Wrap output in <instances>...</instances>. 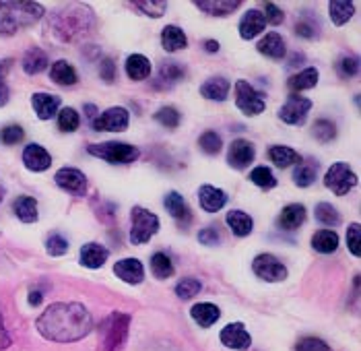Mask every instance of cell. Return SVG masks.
I'll return each instance as SVG.
<instances>
[{
  "label": "cell",
  "mask_w": 361,
  "mask_h": 351,
  "mask_svg": "<svg viewBox=\"0 0 361 351\" xmlns=\"http://www.w3.org/2000/svg\"><path fill=\"white\" fill-rule=\"evenodd\" d=\"M40 335L54 343H72L87 337L93 329L91 312L76 302H56L35 320Z\"/></svg>",
  "instance_id": "6da1fadb"
},
{
  "label": "cell",
  "mask_w": 361,
  "mask_h": 351,
  "mask_svg": "<svg viewBox=\"0 0 361 351\" xmlns=\"http://www.w3.org/2000/svg\"><path fill=\"white\" fill-rule=\"evenodd\" d=\"M50 29L56 40H60L65 44H72V42H78V40L87 38L89 33H93L95 15L87 4L72 2L52 15Z\"/></svg>",
  "instance_id": "7a4b0ae2"
},
{
  "label": "cell",
  "mask_w": 361,
  "mask_h": 351,
  "mask_svg": "<svg viewBox=\"0 0 361 351\" xmlns=\"http://www.w3.org/2000/svg\"><path fill=\"white\" fill-rule=\"evenodd\" d=\"M44 17L40 2H0V35H15L19 29L35 25Z\"/></svg>",
  "instance_id": "3957f363"
},
{
  "label": "cell",
  "mask_w": 361,
  "mask_h": 351,
  "mask_svg": "<svg viewBox=\"0 0 361 351\" xmlns=\"http://www.w3.org/2000/svg\"><path fill=\"white\" fill-rule=\"evenodd\" d=\"M131 327V316L122 312H112L99 327L103 351H120L126 343Z\"/></svg>",
  "instance_id": "277c9868"
},
{
  "label": "cell",
  "mask_w": 361,
  "mask_h": 351,
  "mask_svg": "<svg viewBox=\"0 0 361 351\" xmlns=\"http://www.w3.org/2000/svg\"><path fill=\"white\" fill-rule=\"evenodd\" d=\"M87 151L93 157H99L108 163H133L139 159L141 151L128 142H118V140H110V142H99V145H89Z\"/></svg>",
  "instance_id": "5b68a950"
},
{
  "label": "cell",
  "mask_w": 361,
  "mask_h": 351,
  "mask_svg": "<svg viewBox=\"0 0 361 351\" xmlns=\"http://www.w3.org/2000/svg\"><path fill=\"white\" fill-rule=\"evenodd\" d=\"M159 231V217L144 207H133L131 211V242L135 246L146 244Z\"/></svg>",
  "instance_id": "8992f818"
},
{
  "label": "cell",
  "mask_w": 361,
  "mask_h": 351,
  "mask_svg": "<svg viewBox=\"0 0 361 351\" xmlns=\"http://www.w3.org/2000/svg\"><path fill=\"white\" fill-rule=\"evenodd\" d=\"M324 184L328 190H333L337 197H345L355 184H358V176L355 172L349 168V163L345 161H337L328 168L326 176H324Z\"/></svg>",
  "instance_id": "52a82bcc"
},
{
  "label": "cell",
  "mask_w": 361,
  "mask_h": 351,
  "mask_svg": "<svg viewBox=\"0 0 361 351\" xmlns=\"http://www.w3.org/2000/svg\"><path fill=\"white\" fill-rule=\"evenodd\" d=\"M235 106L246 114V116H258L265 112L267 101L260 91H256L248 81H237L235 83Z\"/></svg>",
  "instance_id": "ba28073f"
},
{
  "label": "cell",
  "mask_w": 361,
  "mask_h": 351,
  "mask_svg": "<svg viewBox=\"0 0 361 351\" xmlns=\"http://www.w3.org/2000/svg\"><path fill=\"white\" fill-rule=\"evenodd\" d=\"M128 122H131V114L126 108H110L103 114H97L91 126L97 133H122L128 129Z\"/></svg>",
  "instance_id": "9c48e42d"
},
{
  "label": "cell",
  "mask_w": 361,
  "mask_h": 351,
  "mask_svg": "<svg viewBox=\"0 0 361 351\" xmlns=\"http://www.w3.org/2000/svg\"><path fill=\"white\" fill-rule=\"evenodd\" d=\"M252 271L256 277L269 281V283H279L287 279V267L273 254H258L252 263Z\"/></svg>",
  "instance_id": "30bf717a"
},
{
  "label": "cell",
  "mask_w": 361,
  "mask_h": 351,
  "mask_svg": "<svg viewBox=\"0 0 361 351\" xmlns=\"http://www.w3.org/2000/svg\"><path fill=\"white\" fill-rule=\"evenodd\" d=\"M312 110V101L308 97H301V95H295L291 93L287 97V101L283 104V108L279 110V118L291 124V126H301L308 118V112Z\"/></svg>",
  "instance_id": "8fae6325"
},
{
  "label": "cell",
  "mask_w": 361,
  "mask_h": 351,
  "mask_svg": "<svg viewBox=\"0 0 361 351\" xmlns=\"http://www.w3.org/2000/svg\"><path fill=\"white\" fill-rule=\"evenodd\" d=\"M56 184L65 190V193H71L74 197H83L85 190H87V178L81 170L76 168H60L54 176Z\"/></svg>",
  "instance_id": "7c38bea8"
},
{
  "label": "cell",
  "mask_w": 361,
  "mask_h": 351,
  "mask_svg": "<svg viewBox=\"0 0 361 351\" xmlns=\"http://www.w3.org/2000/svg\"><path fill=\"white\" fill-rule=\"evenodd\" d=\"M256 157V149L250 140L246 139H235L229 145V151H227V163L233 168V170H246Z\"/></svg>",
  "instance_id": "4fadbf2b"
},
{
  "label": "cell",
  "mask_w": 361,
  "mask_h": 351,
  "mask_svg": "<svg viewBox=\"0 0 361 351\" xmlns=\"http://www.w3.org/2000/svg\"><path fill=\"white\" fill-rule=\"evenodd\" d=\"M219 339H221V343H223L225 348L235 351H246L250 350V345H252V337H250V333L246 331V327H244L242 323H231V325H227V327L221 331Z\"/></svg>",
  "instance_id": "5bb4252c"
},
{
  "label": "cell",
  "mask_w": 361,
  "mask_h": 351,
  "mask_svg": "<svg viewBox=\"0 0 361 351\" xmlns=\"http://www.w3.org/2000/svg\"><path fill=\"white\" fill-rule=\"evenodd\" d=\"M165 209L167 213L174 217V221L184 229V227H188L190 223H192V211L188 207V203L184 201V197L180 195V193H176V190H171V193H167L165 195Z\"/></svg>",
  "instance_id": "9a60e30c"
},
{
  "label": "cell",
  "mask_w": 361,
  "mask_h": 351,
  "mask_svg": "<svg viewBox=\"0 0 361 351\" xmlns=\"http://www.w3.org/2000/svg\"><path fill=\"white\" fill-rule=\"evenodd\" d=\"M23 163L31 172H46L52 165V155L42 145L31 142L23 149Z\"/></svg>",
  "instance_id": "2e32d148"
},
{
  "label": "cell",
  "mask_w": 361,
  "mask_h": 351,
  "mask_svg": "<svg viewBox=\"0 0 361 351\" xmlns=\"http://www.w3.org/2000/svg\"><path fill=\"white\" fill-rule=\"evenodd\" d=\"M108 259H110V250H108L106 246L97 244V242L85 244V246L81 248V252H78V261H81V265L87 267V269H99V267L106 265Z\"/></svg>",
  "instance_id": "e0dca14e"
},
{
  "label": "cell",
  "mask_w": 361,
  "mask_h": 351,
  "mask_svg": "<svg viewBox=\"0 0 361 351\" xmlns=\"http://www.w3.org/2000/svg\"><path fill=\"white\" fill-rule=\"evenodd\" d=\"M114 273L118 275V279H122L128 285H139L144 279V269L141 261L137 259H122L114 265Z\"/></svg>",
  "instance_id": "ac0fdd59"
},
{
  "label": "cell",
  "mask_w": 361,
  "mask_h": 351,
  "mask_svg": "<svg viewBox=\"0 0 361 351\" xmlns=\"http://www.w3.org/2000/svg\"><path fill=\"white\" fill-rule=\"evenodd\" d=\"M265 27H267V21H265L262 13L252 8L240 21V38L242 40H254L256 35H260L265 31Z\"/></svg>",
  "instance_id": "d6986e66"
},
{
  "label": "cell",
  "mask_w": 361,
  "mask_h": 351,
  "mask_svg": "<svg viewBox=\"0 0 361 351\" xmlns=\"http://www.w3.org/2000/svg\"><path fill=\"white\" fill-rule=\"evenodd\" d=\"M258 52L271 60H281L285 54H287V48H285V40L277 33V31H271L267 33L260 42H258Z\"/></svg>",
  "instance_id": "ffe728a7"
},
{
  "label": "cell",
  "mask_w": 361,
  "mask_h": 351,
  "mask_svg": "<svg viewBox=\"0 0 361 351\" xmlns=\"http://www.w3.org/2000/svg\"><path fill=\"white\" fill-rule=\"evenodd\" d=\"M199 201H201V207L207 211V213H217V211H221L225 207L227 195L221 188H215L211 184H205V186L199 188Z\"/></svg>",
  "instance_id": "44dd1931"
},
{
  "label": "cell",
  "mask_w": 361,
  "mask_h": 351,
  "mask_svg": "<svg viewBox=\"0 0 361 351\" xmlns=\"http://www.w3.org/2000/svg\"><path fill=\"white\" fill-rule=\"evenodd\" d=\"M303 221H305V207L299 205V203H293V205H287L279 213L277 227L283 229V231H295L299 225H303Z\"/></svg>",
  "instance_id": "7402d4cb"
},
{
  "label": "cell",
  "mask_w": 361,
  "mask_h": 351,
  "mask_svg": "<svg viewBox=\"0 0 361 351\" xmlns=\"http://www.w3.org/2000/svg\"><path fill=\"white\" fill-rule=\"evenodd\" d=\"M31 106L40 120H50L60 108V97L52 93H35L31 97Z\"/></svg>",
  "instance_id": "603a6c76"
},
{
  "label": "cell",
  "mask_w": 361,
  "mask_h": 351,
  "mask_svg": "<svg viewBox=\"0 0 361 351\" xmlns=\"http://www.w3.org/2000/svg\"><path fill=\"white\" fill-rule=\"evenodd\" d=\"M231 83L225 76H211L201 85V95L211 101H225L229 95Z\"/></svg>",
  "instance_id": "cb8c5ba5"
},
{
  "label": "cell",
  "mask_w": 361,
  "mask_h": 351,
  "mask_svg": "<svg viewBox=\"0 0 361 351\" xmlns=\"http://www.w3.org/2000/svg\"><path fill=\"white\" fill-rule=\"evenodd\" d=\"M190 316H192V320H194L201 329H209V327H213L217 320H219L221 310L217 308L215 304H211V302H201V304L192 306Z\"/></svg>",
  "instance_id": "d4e9b609"
},
{
  "label": "cell",
  "mask_w": 361,
  "mask_h": 351,
  "mask_svg": "<svg viewBox=\"0 0 361 351\" xmlns=\"http://www.w3.org/2000/svg\"><path fill=\"white\" fill-rule=\"evenodd\" d=\"M161 46L165 52H178L188 46V38L178 25H167L161 31Z\"/></svg>",
  "instance_id": "484cf974"
},
{
  "label": "cell",
  "mask_w": 361,
  "mask_h": 351,
  "mask_svg": "<svg viewBox=\"0 0 361 351\" xmlns=\"http://www.w3.org/2000/svg\"><path fill=\"white\" fill-rule=\"evenodd\" d=\"M225 223H227L229 229H231L235 236H240V238L250 236L252 229H254V221H252V217H250L246 211H240V209L229 211L227 217H225Z\"/></svg>",
  "instance_id": "4316f807"
},
{
  "label": "cell",
  "mask_w": 361,
  "mask_h": 351,
  "mask_svg": "<svg viewBox=\"0 0 361 351\" xmlns=\"http://www.w3.org/2000/svg\"><path fill=\"white\" fill-rule=\"evenodd\" d=\"M316 176H318V163L316 161H312V159H301L297 165H295V170H293V182H295V186H299V188H308V186H312L314 182H316Z\"/></svg>",
  "instance_id": "83f0119b"
},
{
  "label": "cell",
  "mask_w": 361,
  "mask_h": 351,
  "mask_svg": "<svg viewBox=\"0 0 361 351\" xmlns=\"http://www.w3.org/2000/svg\"><path fill=\"white\" fill-rule=\"evenodd\" d=\"M196 6L211 17H229L233 10L242 6V2L240 0H203V2H196Z\"/></svg>",
  "instance_id": "f1b7e54d"
},
{
  "label": "cell",
  "mask_w": 361,
  "mask_h": 351,
  "mask_svg": "<svg viewBox=\"0 0 361 351\" xmlns=\"http://www.w3.org/2000/svg\"><path fill=\"white\" fill-rule=\"evenodd\" d=\"M312 248L320 254H330L339 248V234L335 229H320L312 236Z\"/></svg>",
  "instance_id": "f546056e"
},
{
  "label": "cell",
  "mask_w": 361,
  "mask_h": 351,
  "mask_svg": "<svg viewBox=\"0 0 361 351\" xmlns=\"http://www.w3.org/2000/svg\"><path fill=\"white\" fill-rule=\"evenodd\" d=\"M12 211H15L17 219L23 221V223H33L40 217V213H37V201L33 197H25V195L19 197L12 203Z\"/></svg>",
  "instance_id": "4dcf8cb0"
},
{
  "label": "cell",
  "mask_w": 361,
  "mask_h": 351,
  "mask_svg": "<svg viewBox=\"0 0 361 351\" xmlns=\"http://www.w3.org/2000/svg\"><path fill=\"white\" fill-rule=\"evenodd\" d=\"M50 79H52L56 85H60V87H71V85H74V83L78 81L76 70H74V67H72L71 63H67V60H56V63L52 65V69H50Z\"/></svg>",
  "instance_id": "1f68e13d"
},
{
  "label": "cell",
  "mask_w": 361,
  "mask_h": 351,
  "mask_svg": "<svg viewBox=\"0 0 361 351\" xmlns=\"http://www.w3.org/2000/svg\"><path fill=\"white\" fill-rule=\"evenodd\" d=\"M269 159L277 165V168H289V165H297L301 161L299 153L293 151L291 147H285V145H275L269 149Z\"/></svg>",
  "instance_id": "d6a6232c"
},
{
  "label": "cell",
  "mask_w": 361,
  "mask_h": 351,
  "mask_svg": "<svg viewBox=\"0 0 361 351\" xmlns=\"http://www.w3.org/2000/svg\"><path fill=\"white\" fill-rule=\"evenodd\" d=\"M318 70L316 69H305L301 70V72H297V74H293L291 79L287 81V87L291 89V93H299V91H308V89H312V87H316V83H318Z\"/></svg>",
  "instance_id": "836d02e7"
},
{
  "label": "cell",
  "mask_w": 361,
  "mask_h": 351,
  "mask_svg": "<svg viewBox=\"0 0 361 351\" xmlns=\"http://www.w3.org/2000/svg\"><path fill=\"white\" fill-rule=\"evenodd\" d=\"M48 69V56L42 48H29L23 56V70L27 74H40Z\"/></svg>",
  "instance_id": "e575fe53"
},
{
  "label": "cell",
  "mask_w": 361,
  "mask_h": 351,
  "mask_svg": "<svg viewBox=\"0 0 361 351\" xmlns=\"http://www.w3.org/2000/svg\"><path fill=\"white\" fill-rule=\"evenodd\" d=\"M126 74L131 81H144L151 74V63L143 54H131L126 58Z\"/></svg>",
  "instance_id": "d590c367"
},
{
  "label": "cell",
  "mask_w": 361,
  "mask_h": 351,
  "mask_svg": "<svg viewBox=\"0 0 361 351\" xmlns=\"http://www.w3.org/2000/svg\"><path fill=\"white\" fill-rule=\"evenodd\" d=\"M328 10H330V21L337 27H341L353 17L355 6H353V2H347V0H335V2L328 4Z\"/></svg>",
  "instance_id": "8d00e7d4"
},
{
  "label": "cell",
  "mask_w": 361,
  "mask_h": 351,
  "mask_svg": "<svg viewBox=\"0 0 361 351\" xmlns=\"http://www.w3.org/2000/svg\"><path fill=\"white\" fill-rule=\"evenodd\" d=\"M151 271H153V275L157 279H169L176 273L171 259L167 254H163V252H155L151 256Z\"/></svg>",
  "instance_id": "74e56055"
},
{
  "label": "cell",
  "mask_w": 361,
  "mask_h": 351,
  "mask_svg": "<svg viewBox=\"0 0 361 351\" xmlns=\"http://www.w3.org/2000/svg\"><path fill=\"white\" fill-rule=\"evenodd\" d=\"M316 219L326 225V227H337L341 225V213L335 209L330 203H318L316 205Z\"/></svg>",
  "instance_id": "f35d334b"
},
{
  "label": "cell",
  "mask_w": 361,
  "mask_h": 351,
  "mask_svg": "<svg viewBox=\"0 0 361 351\" xmlns=\"http://www.w3.org/2000/svg\"><path fill=\"white\" fill-rule=\"evenodd\" d=\"M250 180H252V184H256L258 188H265V190H271V188L277 186L275 174H273L269 168H265V165L254 168V170L250 172Z\"/></svg>",
  "instance_id": "ab89813d"
},
{
  "label": "cell",
  "mask_w": 361,
  "mask_h": 351,
  "mask_svg": "<svg viewBox=\"0 0 361 351\" xmlns=\"http://www.w3.org/2000/svg\"><path fill=\"white\" fill-rule=\"evenodd\" d=\"M155 120H157L161 126H165V129H178L182 116H180V112H178L174 106H163V108H159V110L155 112Z\"/></svg>",
  "instance_id": "60d3db41"
},
{
  "label": "cell",
  "mask_w": 361,
  "mask_h": 351,
  "mask_svg": "<svg viewBox=\"0 0 361 351\" xmlns=\"http://www.w3.org/2000/svg\"><path fill=\"white\" fill-rule=\"evenodd\" d=\"M312 135L320 142H330L337 137V126L330 120H316L314 126H312Z\"/></svg>",
  "instance_id": "b9f144b4"
},
{
  "label": "cell",
  "mask_w": 361,
  "mask_h": 351,
  "mask_svg": "<svg viewBox=\"0 0 361 351\" xmlns=\"http://www.w3.org/2000/svg\"><path fill=\"white\" fill-rule=\"evenodd\" d=\"M201 289H203V283L194 277H186L176 285V293L180 300H192L194 295L201 293Z\"/></svg>",
  "instance_id": "7bdbcfd3"
},
{
  "label": "cell",
  "mask_w": 361,
  "mask_h": 351,
  "mask_svg": "<svg viewBox=\"0 0 361 351\" xmlns=\"http://www.w3.org/2000/svg\"><path fill=\"white\" fill-rule=\"evenodd\" d=\"M186 76V69L180 63H163L159 69V79L165 83H178Z\"/></svg>",
  "instance_id": "ee69618b"
},
{
  "label": "cell",
  "mask_w": 361,
  "mask_h": 351,
  "mask_svg": "<svg viewBox=\"0 0 361 351\" xmlns=\"http://www.w3.org/2000/svg\"><path fill=\"white\" fill-rule=\"evenodd\" d=\"M78 124H81V118H78L76 110H72V108L60 110V114H58V129L62 133H74L78 129Z\"/></svg>",
  "instance_id": "f6af8a7d"
},
{
  "label": "cell",
  "mask_w": 361,
  "mask_h": 351,
  "mask_svg": "<svg viewBox=\"0 0 361 351\" xmlns=\"http://www.w3.org/2000/svg\"><path fill=\"white\" fill-rule=\"evenodd\" d=\"M318 31H320L318 23H316L314 19H310V17H299L297 23H295V33H297L299 38L314 40V38L318 35Z\"/></svg>",
  "instance_id": "bcb514c9"
},
{
  "label": "cell",
  "mask_w": 361,
  "mask_h": 351,
  "mask_svg": "<svg viewBox=\"0 0 361 351\" xmlns=\"http://www.w3.org/2000/svg\"><path fill=\"white\" fill-rule=\"evenodd\" d=\"M199 147H201L207 155H217V153L221 151V147H223V140H221V137L217 135L215 131H207V133L201 135Z\"/></svg>",
  "instance_id": "7dc6e473"
},
{
  "label": "cell",
  "mask_w": 361,
  "mask_h": 351,
  "mask_svg": "<svg viewBox=\"0 0 361 351\" xmlns=\"http://www.w3.org/2000/svg\"><path fill=\"white\" fill-rule=\"evenodd\" d=\"M46 252L50 256H62L69 252V242L60 234H50L46 240Z\"/></svg>",
  "instance_id": "c3c4849f"
},
{
  "label": "cell",
  "mask_w": 361,
  "mask_h": 351,
  "mask_svg": "<svg viewBox=\"0 0 361 351\" xmlns=\"http://www.w3.org/2000/svg\"><path fill=\"white\" fill-rule=\"evenodd\" d=\"M137 8H141L144 15L153 17V19H159L165 15L167 10V2L165 0H146V2H135Z\"/></svg>",
  "instance_id": "681fc988"
},
{
  "label": "cell",
  "mask_w": 361,
  "mask_h": 351,
  "mask_svg": "<svg viewBox=\"0 0 361 351\" xmlns=\"http://www.w3.org/2000/svg\"><path fill=\"white\" fill-rule=\"evenodd\" d=\"M295 351H333L326 341L318 339V337H303L295 343Z\"/></svg>",
  "instance_id": "f907efd6"
},
{
  "label": "cell",
  "mask_w": 361,
  "mask_h": 351,
  "mask_svg": "<svg viewBox=\"0 0 361 351\" xmlns=\"http://www.w3.org/2000/svg\"><path fill=\"white\" fill-rule=\"evenodd\" d=\"M347 246L351 250L353 256H360L361 254V225L360 223H351L349 229H347Z\"/></svg>",
  "instance_id": "816d5d0a"
},
{
  "label": "cell",
  "mask_w": 361,
  "mask_h": 351,
  "mask_svg": "<svg viewBox=\"0 0 361 351\" xmlns=\"http://www.w3.org/2000/svg\"><path fill=\"white\" fill-rule=\"evenodd\" d=\"M25 137V133H23V129L19 126V124H10V126H4L2 131H0V140L4 142V145H17V142H21Z\"/></svg>",
  "instance_id": "f5cc1de1"
},
{
  "label": "cell",
  "mask_w": 361,
  "mask_h": 351,
  "mask_svg": "<svg viewBox=\"0 0 361 351\" xmlns=\"http://www.w3.org/2000/svg\"><path fill=\"white\" fill-rule=\"evenodd\" d=\"M337 70H339V74H341L343 79H349V76L358 74V70H360V60H358L355 56H345V58L339 60Z\"/></svg>",
  "instance_id": "db71d44e"
},
{
  "label": "cell",
  "mask_w": 361,
  "mask_h": 351,
  "mask_svg": "<svg viewBox=\"0 0 361 351\" xmlns=\"http://www.w3.org/2000/svg\"><path fill=\"white\" fill-rule=\"evenodd\" d=\"M262 17H265V21L271 23V25H281L283 19H285L283 10H281L275 2H267V4H265V13H262Z\"/></svg>",
  "instance_id": "11a10c76"
},
{
  "label": "cell",
  "mask_w": 361,
  "mask_h": 351,
  "mask_svg": "<svg viewBox=\"0 0 361 351\" xmlns=\"http://www.w3.org/2000/svg\"><path fill=\"white\" fill-rule=\"evenodd\" d=\"M199 240H201V244H205V246H217V244L221 242V234L217 231V227L209 225V227L201 229Z\"/></svg>",
  "instance_id": "9f6ffc18"
},
{
  "label": "cell",
  "mask_w": 361,
  "mask_h": 351,
  "mask_svg": "<svg viewBox=\"0 0 361 351\" xmlns=\"http://www.w3.org/2000/svg\"><path fill=\"white\" fill-rule=\"evenodd\" d=\"M99 74L106 83H114L116 81V65L112 58H103L101 60V67H99Z\"/></svg>",
  "instance_id": "6f0895ef"
},
{
  "label": "cell",
  "mask_w": 361,
  "mask_h": 351,
  "mask_svg": "<svg viewBox=\"0 0 361 351\" xmlns=\"http://www.w3.org/2000/svg\"><path fill=\"white\" fill-rule=\"evenodd\" d=\"M8 345H10V335H8V331L4 327V320L0 316V351H4Z\"/></svg>",
  "instance_id": "680465c9"
},
{
  "label": "cell",
  "mask_w": 361,
  "mask_h": 351,
  "mask_svg": "<svg viewBox=\"0 0 361 351\" xmlns=\"http://www.w3.org/2000/svg\"><path fill=\"white\" fill-rule=\"evenodd\" d=\"M8 97H10V91H8V85H6V81L2 79V81H0V108L8 104Z\"/></svg>",
  "instance_id": "91938a15"
},
{
  "label": "cell",
  "mask_w": 361,
  "mask_h": 351,
  "mask_svg": "<svg viewBox=\"0 0 361 351\" xmlns=\"http://www.w3.org/2000/svg\"><path fill=\"white\" fill-rule=\"evenodd\" d=\"M42 300H44L42 291H37V289H31V291H29V304H31V306H40Z\"/></svg>",
  "instance_id": "94428289"
},
{
  "label": "cell",
  "mask_w": 361,
  "mask_h": 351,
  "mask_svg": "<svg viewBox=\"0 0 361 351\" xmlns=\"http://www.w3.org/2000/svg\"><path fill=\"white\" fill-rule=\"evenodd\" d=\"M205 50L211 52V54H215V52H219V42L217 40H207L205 42Z\"/></svg>",
  "instance_id": "6125c7cd"
},
{
  "label": "cell",
  "mask_w": 361,
  "mask_h": 351,
  "mask_svg": "<svg viewBox=\"0 0 361 351\" xmlns=\"http://www.w3.org/2000/svg\"><path fill=\"white\" fill-rule=\"evenodd\" d=\"M10 69V63L8 60H0V81L6 79V72Z\"/></svg>",
  "instance_id": "be15d7a7"
},
{
  "label": "cell",
  "mask_w": 361,
  "mask_h": 351,
  "mask_svg": "<svg viewBox=\"0 0 361 351\" xmlns=\"http://www.w3.org/2000/svg\"><path fill=\"white\" fill-rule=\"evenodd\" d=\"M85 112H87V116L91 118V122H93V120H95V114H97V108L91 106V104H87V106H85Z\"/></svg>",
  "instance_id": "e7e4bbea"
},
{
  "label": "cell",
  "mask_w": 361,
  "mask_h": 351,
  "mask_svg": "<svg viewBox=\"0 0 361 351\" xmlns=\"http://www.w3.org/2000/svg\"><path fill=\"white\" fill-rule=\"evenodd\" d=\"M2 199H4V186L0 184V203H2Z\"/></svg>",
  "instance_id": "03108f58"
}]
</instances>
